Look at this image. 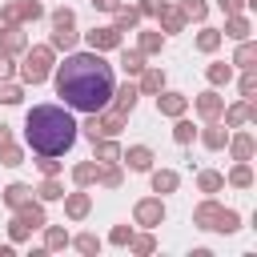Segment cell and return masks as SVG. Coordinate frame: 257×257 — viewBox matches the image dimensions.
<instances>
[{
    "mask_svg": "<svg viewBox=\"0 0 257 257\" xmlns=\"http://www.w3.org/2000/svg\"><path fill=\"white\" fill-rule=\"evenodd\" d=\"M96 4H101V8H117V0H96Z\"/></svg>",
    "mask_w": 257,
    "mask_h": 257,
    "instance_id": "cell-9",
    "label": "cell"
},
{
    "mask_svg": "<svg viewBox=\"0 0 257 257\" xmlns=\"http://www.w3.org/2000/svg\"><path fill=\"white\" fill-rule=\"evenodd\" d=\"M128 161H133L137 169H145V165H149V153H145V149H133V153H128Z\"/></svg>",
    "mask_w": 257,
    "mask_h": 257,
    "instance_id": "cell-5",
    "label": "cell"
},
{
    "mask_svg": "<svg viewBox=\"0 0 257 257\" xmlns=\"http://www.w3.org/2000/svg\"><path fill=\"white\" fill-rule=\"evenodd\" d=\"M4 73H8V60H4V56H0V77H4Z\"/></svg>",
    "mask_w": 257,
    "mask_h": 257,
    "instance_id": "cell-10",
    "label": "cell"
},
{
    "mask_svg": "<svg viewBox=\"0 0 257 257\" xmlns=\"http://www.w3.org/2000/svg\"><path fill=\"white\" fill-rule=\"evenodd\" d=\"M181 109V96H165V113H177Z\"/></svg>",
    "mask_w": 257,
    "mask_h": 257,
    "instance_id": "cell-8",
    "label": "cell"
},
{
    "mask_svg": "<svg viewBox=\"0 0 257 257\" xmlns=\"http://www.w3.org/2000/svg\"><path fill=\"white\" fill-rule=\"evenodd\" d=\"M88 41H92V48H113L117 44V32L113 28H101V32H92Z\"/></svg>",
    "mask_w": 257,
    "mask_h": 257,
    "instance_id": "cell-4",
    "label": "cell"
},
{
    "mask_svg": "<svg viewBox=\"0 0 257 257\" xmlns=\"http://www.w3.org/2000/svg\"><path fill=\"white\" fill-rule=\"evenodd\" d=\"M28 145L52 157V153H64L73 141H77V121L64 113L60 105H41V109H32L28 113Z\"/></svg>",
    "mask_w": 257,
    "mask_h": 257,
    "instance_id": "cell-2",
    "label": "cell"
},
{
    "mask_svg": "<svg viewBox=\"0 0 257 257\" xmlns=\"http://www.w3.org/2000/svg\"><path fill=\"white\" fill-rule=\"evenodd\" d=\"M56 92L64 96V105H73L81 113H96L109 105L113 96V69L96 52H77L60 64L56 73Z\"/></svg>",
    "mask_w": 257,
    "mask_h": 257,
    "instance_id": "cell-1",
    "label": "cell"
},
{
    "mask_svg": "<svg viewBox=\"0 0 257 257\" xmlns=\"http://www.w3.org/2000/svg\"><path fill=\"white\" fill-rule=\"evenodd\" d=\"M44 73H48V56H44V52L28 56V64H24V77H28V81H44Z\"/></svg>",
    "mask_w": 257,
    "mask_h": 257,
    "instance_id": "cell-3",
    "label": "cell"
},
{
    "mask_svg": "<svg viewBox=\"0 0 257 257\" xmlns=\"http://www.w3.org/2000/svg\"><path fill=\"white\" fill-rule=\"evenodd\" d=\"M125 69L137 73V69H141V56H137V52H125Z\"/></svg>",
    "mask_w": 257,
    "mask_h": 257,
    "instance_id": "cell-6",
    "label": "cell"
},
{
    "mask_svg": "<svg viewBox=\"0 0 257 257\" xmlns=\"http://www.w3.org/2000/svg\"><path fill=\"white\" fill-rule=\"evenodd\" d=\"M133 101H137V92L125 88V92H121V109H133Z\"/></svg>",
    "mask_w": 257,
    "mask_h": 257,
    "instance_id": "cell-7",
    "label": "cell"
}]
</instances>
